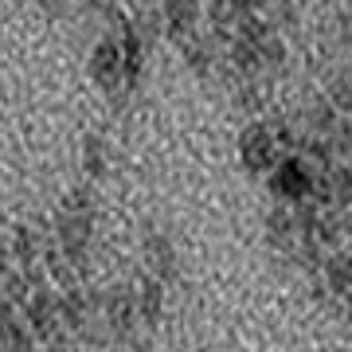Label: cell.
Wrapping results in <instances>:
<instances>
[{
  "mask_svg": "<svg viewBox=\"0 0 352 352\" xmlns=\"http://www.w3.org/2000/svg\"><path fill=\"white\" fill-rule=\"evenodd\" d=\"M239 157H243V164H247L251 173H266V168H274V161H278V141H274V133H270L263 122L247 126V129L239 133Z\"/></svg>",
  "mask_w": 352,
  "mask_h": 352,
  "instance_id": "6da1fadb",
  "label": "cell"
},
{
  "mask_svg": "<svg viewBox=\"0 0 352 352\" xmlns=\"http://www.w3.org/2000/svg\"><path fill=\"white\" fill-rule=\"evenodd\" d=\"M270 188L282 196V200H305L309 192L317 188V176L309 173V164L298 161V157H286V161L274 164V180H270Z\"/></svg>",
  "mask_w": 352,
  "mask_h": 352,
  "instance_id": "7a4b0ae2",
  "label": "cell"
},
{
  "mask_svg": "<svg viewBox=\"0 0 352 352\" xmlns=\"http://www.w3.org/2000/svg\"><path fill=\"white\" fill-rule=\"evenodd\" d=\"M126 75V55H122V43H113V39H102L94 43L90 51V78L98 82V87H118V78Z\"/></svg>",
  "mask_w": 352,
  "mask_h": 352,
  "instance_id": "3957f363",
  "label": "cell"
},
{
  "mask_svg": "<svg viewBox=\"0 0 352 352\" xmlns=\"http://www.w3.org/2000/svg\"><path fill=\"white\" fill-rule=\"evenodd\" d=\"M59 243H63V251L71 258L87 251L90 243V212H82L78 204H71L67 212H59Z\"/></svg>",
  "mask_w": 352,
  "mask_h": 352,
  "instance_id": "277c9868",
  "label": "cell"
},
{
  "mask_svg": "<svg viewBox=\"0 0 352 352\" xmlns=\"http://www.w3.org/2000/svg\"><path fill=\"white\" fill-rule=\"evenodd\" d=\"M59 314H63V302H55V294H47V289H36L28 298V321H32V329H36L39 337L55 333V317Z\"/></svg>",
  "mask_w": 352,
  "mask_h": 352,
  "instance_id": "5b68a950",
  "label": "cell"
},
{
  "mask_svg": "<svg viewBox=\"0 0 352 352\" xmlns=\"http://www.w3.org/2000/svg\"><path fill=\"white\" fill-rule=\"evenodd\" d=\"M200 24V0H164V28L173 36H188Z\"/></svg>",
  "mask_w": 352,
  "mask_h": 352,
  "instance_id": "8992f818",
  "label": "cell"
},
{
  "mask_svg": "<svg viewBox=\"0 0 352 352\" xmlns=\"http://www.w3.org/2000/svg\"><path fill=\"white\" fill-rule=\"evenodd\" d=\"M138 317H141V309L133 305V298H129L126 289H113L110 298H106V321H110L113 333H122V337H126Z\"/></svg>",
  "mask_w": 352,
  "mask_h": 352,
  "instance_id": "52a82bcc",
  "label": "cell"
},
{
  "mask_svg": "<svg viewBox=\"0 0 352 352\" xmlns=\"http://www.w3.org/2000/svg\"><path fill=\"white\" fill-rule=\"evenodd\" d=\"M122 55H126V82H138L141 67H145V39L133 24H126V39H122Z\"/></svg>",
  "mask_w": 352,
  "mask_h": 352,
  "instance_id": "ba28073f",
  "label": "cell"
},
{
  "mask_svg": "<svg viewBox=\"0 0 352 352\" xmlns=\"http://www.w3.org/2000/svg\"><path fill=\"white\" fill-rule=\"evenodd\" d=\"M145 254H149V266L157 278H173L176 270V254H173V243L164 239H149V247H145Z\"/></svg>",
  "mask_w": 352,
  "mask_h": 352,
  "instance_id": "9c48e42d",
  "label": "cell"
},
{
  "mask_svg": "<svg viewBox=\"0 0 352 352\" xmlns=\"http://www.w3.org/2000/svg\"><path fill=\"white\" fill-rule=\"evenodd\" d=\"M161 302H164L161 282H157V278H141V294H138L141 317H145V321H157V317H161Z\"/></svg>",
  "mask_w": 352,
  "mask_h": 352,
  "instance_id": "30bf717a",
  "label": "cell"
},
{
  "mask_svg": "<svg viewBox=\"0 0 352 352\" xmlns=\"http://www.w3.org/2000/svg\"><path fill=\"white\" fill-rule=\"evenodd\" d=\"M325 278H329V289H352V258L349 254H333L325 263Z\"/></svg>",
  "mask_w": 352,
  "mask_h": 352,
  "instance_id": "8fae6325",
  "label": "cell"
},
{
  "mask_svg": "<svg viewBox=\"0 0 352 352\" xmlns=\"http://www.w3.org/2000/svg\"><path fill=\"white\" fill-rule=\"evenodd\" d=\"M82 168L87 176H102L106 173V145L98 138H87V149H82Z\"/></svg>",
  "mask_w": 352,
  "mask_h": 352,
  "instance_id": "7c38bea8",
  "label": "cell"
},
{
  "mask_svg": "<svg viewBox=\"0 0 352 352\" xmlns=\"http://www.w3.org/2000/svg\"><path fill=\"white\" fill-rule=\"evenodd\" d=\"M63 317H67L71 329H78L82 321H87V298H82V294H67L63 298Z\"/></svg>",
  "mask_w": 352,
  "mask_h": 352,
  "instance_id": "4fadbf2b",
  "label": "cell"
},
{
  "mask_svg": "<svg viewBox=\"0 0 352 352\" xmlns=\"http://www.w3.org/2000/svg\"><path fill=\"white\" fill-rule=\"evenodd\" d=\"M188 63H192V71H208V63H212V47H208V43H192L188 47Z\"/></svg>",
  "mask_w": 352,
  "mask_h": 352,
  "instance_id": "5bb4252c",
  "label": "cell"
},
{
  "mask_svg": "<svg viewBox=\"0 0 352 352\" xmlns=\"http://www.w3.org/2000/svg\"><path fill=\"white\" fill-rule=\"evenodd\" d=\"M333 126H337V113H333V106H317V110H314V129L333 133Z\"/></svg>",
  "mask_w": 352,
  "mask_h": 352,
  "instance_id": "9a60e30c",
  "label": "cell"
},
{
  "mask_svg": "<svg viewBox=\"0 0 352 352\" xmlns=\"http://www.w3.org/2000/svg\"><path fill=\"white\" fill-rule=\"evenodd\" d=\"M329 94H333V102H337L340 110H352V87L344 82V78H340L337 87H329Z\"/></svg>",
  "mask_w": 352,
  "mask_h": 352,
  "instance_id": "2e32d148",
  "label": "cell"
},
{
  "mask_svg": "<svg viewBox=\"0 0 352 352\" xmlns=\"http://www.w3.org/2000/svg\"><path fill=\"white\" fill-rule=\"evenodd\" d=\"M16 251H20V258H32V254H36V247H32V235H28V231H16Z\"/></svg>",
  "mask_w": 352,
  "mask_h": 352,
  "instance_id": "e0dca14e",
  "label": "cell"
},
{
  "mask_svg": "<svg viewBox=\"0 0 352 352\" xmlns=\"http://www.w3.org/2000/svg\"><path fill=\"white\" fill-rule=\"evenodd\" d=\"M39 8H47V12H59V8H63V0H36Z\"/></svg>",
  "mask_w": 352,
  "mask_h": 352,
  "instance_id": "ac0fdd59",
  "label": "cell"
},
{
  "mask_svg": "<svg viewBox=\"0 0 352 352\" xmlns=\"http://www.w3.org/2000/svg\"><path fill=\"white\" fill-rule=\"evenodd\" d=\"M231 4H235V8H243V12H251V8H258V4H263V0H231Z\"/></svg>",
  "mask_w": 352,
  "mask_h": 352,
  "instance_id": "d6986e66",
  "label": "cell"
},
{
  "mask_svg": "<svg viewBox=\"0 0 352 352\" xmlns=\"http://www.w3.org/2000/svg\"><path fill=\"white\" fill-rule=\"evenodd\" d=\"M90 4H94V8H110L113 0H90Z\"/></svg>",
  "mask_w": 352,
  "mask_h": 352,
  "instance_id": "ffe728a7",
  "label": "cell"
}]
</instances>
